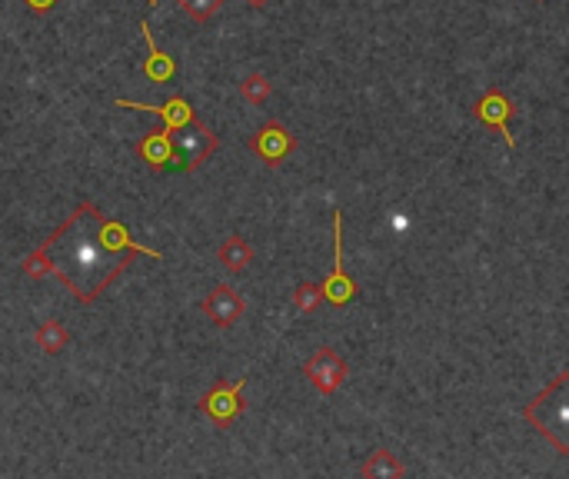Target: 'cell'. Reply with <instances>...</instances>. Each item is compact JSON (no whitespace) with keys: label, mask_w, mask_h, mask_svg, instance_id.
Segmentation results:
<instances>
[{"label":"cell","mask_w":569,"mask_h":479,"mask_svg":"<svg viewBox=\"0 0 569 479\" xmlns=\"http://www.w3.org/2000/svg\"><path fill=\"white\" fill-rule=\"evenodd\" d=\"M134 257L163 260L160 250L134 244L121 220L104 217L94 203H80L54 234L21 263L27 280H44L54 273L77 296V303H97Z\"/></svg>","instance_id":"cell-1"},{"label":"cell","mask_w":569,"mask_h":479,"mask_svg":"<svg viewBox=\"0 0 569 479\" xmlns=\"http://www.w3.org/2000/svg\"><path fill=\"white\" fill-rule=\"evenodd\" d=\"M523 417L559 456H569V369H559L556 376L523 406Z\"/></svg>","instance_id":"cell-2"},{"label":"cell","mask_w":569,"mask_h":479,"mask_svg":"<svg viewBox=\"0 0 569 479\" xmlns=\"http://www.w3.org/2000/svg\"><path fill=\"white\" fill-rule=\"evenodd\" d=\"M170 140H173V150H177L173 153V167H180V170H197L220 147V136L204 120H197V117L190 123H183L180 130H173Z\"/></svg>","instance_id":"cell-3"},{"label":"cell","mask_w":569,"mask_h":479,"mask_svg":"<svg viewBox=\"0 0 569 479\" xmlns=\"http://www.w3.org/2000/svg\"><path fill=\"white\" fill-rule=\"evenodd\" d=\"M303 376L310 380V386H314L316 393L333 396L343 390V383L350 376V363L333 346H320L314 357L303 363Z\"/></svg>","instance_id":"cell-4"},{"label":"cell","mask_w":569,"mask_h":479,"mask_svg":"<svg viewBox=\"0 0 569 479\" xmlns=\"http://www.w3.org/2000/svg\"><path fill=\"white\" fill-rule=\"evenodd\" d=\"M243 386H247V380H220L213 383V390H206L204 396H200V413H204L210 423H217V426H230L233 419L243 413Z\"/></svg>","instance_id":"cell-5"},{"label":"cell","mask_w":569,"mask_h":479,"mask_svg":"<svg viewBox=\"0 0 569 479\" xmlns=\"http://www.w3.org/2000/svg\"><path fill=\"white\" fill-rule=\"evenodd\" d=\"M333 257H337L333 260V273L323 280V293H327L330 307H347V303H353L360 296V286L343 270V213L339 210H333Z\"/></svg>","instance_id":"cell-6"},{"label":"cell","mask_w":569,"mask_h":479,"mask_svg":"<svg viewBox=\"0 0 569 479\" xmlns=\"http://www.w3.org/2000/svg\"><path fill=\"white\" fill-rule=\"evenodd\" d=\"M250 150H254V153L264 160V163L277 167V163H283V160H287L293 150H297V136H293L290 130L283 127V123L270 120V123H264V127H260L254 136H250Z\"/></svg>","instance_id":"cell-7"},{"label":"cell","mask_w":569,"mask_h":479,"mask_svg":"<svg viewBox=\"0 0 569 479\" xmlns=\"http://www.w3.org/2000/svg\"><path fill=\"white\" fill-rule=\"evenodd\" d=\"M509 113H513V103H509V97L503 90H497V87L486 90L483 97L473 103V117L483 123V127H490V130H497V134L506 140V147L513 150L516 147V136L509 134V127H506Z\"/></svg>","instance_id":"cell-8"},{"label":"cell","mask_w":569,"mask_h":479,"mask_svg":"<svg viewBox=\"0 0 569 479\" xmlns=\"http://www.w3.org/2000/svg\"><path fill=\"white\" fill-rule=\"evenodd\" d=\"M204 313L210 317V323H217L220 330H230L233 323L247 313V300H243L233 286H227V283H220V286H213L210 293L204 296Z\"/></svg>","instance_id":"cell-9"},{"label":"cell","mask_w":569,"mask_h":479,"mask_svg":"<svg viewBox=\"0 0 569 479\" xmlns=\"http://www.w3.org/2000/svg\"><path fill=\"white\" fill-rule=\"evenodd\" d=\"M117 107H127V111H146V113H157L160 120H163V127H167L170 134L173 130H180L183 123H190L197 117L194 107L187 103L183 97H170L163 100L160 107H150V103H137V100H117Z\"/></svg>","instance_id":"cell-10"},{"label":"cell","mask_w":569,"mask_h":479,"mask_svg":"<svg viewBox=\"0 0 569 479\" xmlns=\"http://www.w3.org/2000/svg\"><path fill=\"white\" fill-rule=\"evenodd\" d=\"M137 153L154 167V170H167V167H173V140H170V130L167 127H160V130H150V134H144L140 140H137Z\"/></svg>","instance_id":"cell-11"},{"label":"cell","mask_w":569,"mask_h":479,"mask_svg":"<svg viewBox=\"0 0 569 479\" xmlns=\"http://www.w3.org/2000/svg\"><path fill=\"white\" fill-rule=\"evenodd\" d=\"M140 30H144V40H146V63H144V74L146 80H154V84H167L170 77L177 74V63H173V57L170 54H163V50L157 47V40H154V34H150V24L146 21H140Z\"/></svg>","instance_id":"cell-12"},{"label":"cell","mask_w":569,"mask_h":479,"mask_svg":"<svg viewBox=\"0 0 569 479\" xmlns=\"http://www.w3.org/2000/svg\"><path fill=\"white\" fill-rule=\"evenodd\" d=\"M217 260H220V267L227 273H243L250 263H254V246L247 244L240 234H233L227 236L223 244H220L217 250Z\"/></svg>","instance_id":"cell-13"},{"label":"cell","mask_w":569,"mask_h":479,"mask_svg":"<svg viewBox=\"0 0 569 479\" xmlns=\"http://www.w3.org/2000/svg\"><path fill=\"white\" fill-rule=\"evenodd\" d=\"M360 476L366 479H376V476H406V467H403L397 453L387 450V446H380L373 453L364 459V467H360Z\"/></svg>","instance_id":"cell-14"},{"label":"cell","mask_w":569,"mask_h":479,"mask_svg":"<svg viewBox=\"0 0 569 479\" xmlns=\"http://www.w3.org/2000/svg\"><path fill=\"white\" fill-rule=\"evenodd\" d=\"M34 340L47 357H57V353H63L67 343H71V333H67V326H63L61 319H47V323L37 326Z\"/></svg>","instance_id":"cell-15"},{"label":"cell","mask_w":569,"mask_h":479,"mask_svg":"<svg viewBox=\"0 0 569 479\" xmlns=\"http://www.w3.org/2000/svg\"><path fill=\"white\" fill-rule=\"evenodd\" d=\"M270 94H273V84H270V77L260 74V70H254V74H247L240 80V97L247 100V103H254V107H264L270 100Z\"/></svg>","instance_id":"cell-16"},{"label":"cell","mask_w":569,"mask_h":479,"mask_svg":"<svg viewBox=\"0 0 569 479\" xmlns=\"http://www.w3.org/2000/svg\"><path fill=\"white\" fill-rule=\"evenodd\" d=\"M320 303H327V293H323V283H300L293 290V307L300 313H314Z\"/></svg>","instance_id":"cell-17"},{"label":"cell","mask_w":569,"mask_h":479,"mask_svg":"<svg viewBox=\"0 0 569 479\" xmlns=\"http://www.w3.org/2000/svg\"><path fill=\"white\" fill-rule=\"evenodd\" d=\"M180 4V11L190 17V21H197V24H206L210 17H217L220 7H223V0H177Z\"/></svg>","instance_id":"cell-18"},{"label":"cell","mask_w":569,"mask_h":479,"mask_svg":"<svg viewBox=\"0 0 569 479\" xmlns=\"http://www.w3.org/2000/svg\"><path fill=\"white\" fill-rule=\"evenodd\" d=\"M24 4H27V7H30L34 13H47L50 7L57 4V0H24Z\"/></svg>","instance_id":"cell-19"},{"label":"cell","mask_w":569,"mask_h":479,"mask_svg":"<svg viewBox=\"0 0 569 479\" xmlns=\"http://www.w3.org/2000/svg\"><path fill=\"white\" fill-rule=\"evenodd\" d=\"M250 7H264V4H270V0H247Z\"/></svg>","instance_id":"cell-20"},{"label":"cell","mask_w":569,"mask_h":479,"mask_svg":"<svg viewBox=\"0 0 569 479\" xmlns=\"http://www.w3.org/2000/svg\"><path fill=\"white\" fill-rule=\"evenodd\" d=\"M150 4H157V0H150Z\"/></svg>","instance_id":"cell-21"}]
</instances>
